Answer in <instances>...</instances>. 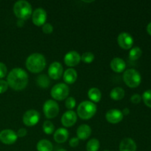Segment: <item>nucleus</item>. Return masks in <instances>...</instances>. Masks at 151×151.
Returning <instances> with one entry per match:
<instances>
[{
    "label": "nucleus",
    "instance_id": "obj_1",
    "mask_svg": "<svg viewBox=\"0 0 151 151\" xmlns=\"http://www.w3.org/2000/svg\"><path fill=\"white\" fill-rule=\"evenodd\" d=\"M29 81V76L24 69L14 68L7 77V83L9 86L15 91H22L27 87Z\"/></svg>",
    "mask_w": 151,
    "mask_h": 151
},
{
    "label": "nucleus",
    "instance_id": "obj_2",
    "mask_svg": "<svg viewBox=\"0 0 151 151\" xmlns=\"http://www.w3.org/2000/svg\"><path fill=\"white\" fill-rule=\"evenodd\" d=\"M27 69L32 73H39L42 72L46 67L47 61L46 58L42 54L40 53H32L28 56L26 60Z\"/></svg>",
    "mask_w": 151,
    "mask_h": 151
},
{
    "label": "nucleus",
    "instance_id": "obj_3",
    "mask_svg": "<svg viewBox=\"0 0 151 151\" xmlns=\"http://www.w3.org/2000/svg\"><path fill=\"white\" fill-rule=\"evenodd\" d=\"M15 16L21 20H27L32 16V8L31 4L24 0L17 1L13 6Z\"/></svg>",
    "mask_w": 151,
    "mask_h": 151
},
{
    "label": "nucleus",
    "instance_id": "obj_4",
    "mask_svg": "<svg viewBox=\"0 0 151 151\" xmlns=\"http://www.w3.org/2000/svg\"><path fill=\"white\" fill-rule=\"evenodd\" d=\"M97 112V106L91 101H83L80 103L77 113L81 119L87 120L92 118Z\"/></svg>",
    "mask_w": 151,
    "mask_h": 151
},
{
    "label": "nucleus",
    "instance_id": "obj_5",
    "mask_svg": "<svg viewBox=\"0 0 151 151\" xmlns=\"http://www.w3.org/2000/svg\"><path fill=\"white\" fill-rule=\"evenodd\" d=\"M123 81L126 86L130 88H137L140 85L142 77L139 72L134 69H127L124 72Z\"/></svg>",
    "mask_w": 151,
    "mask_h": 151
},
{
    "label": "nucleus",
    "instance_id": "obj_6",
    "mask_svg": "<svg viewBox=\"0 0 151 151\" xmlns=\"http://www.w3.org/2000/svg\"><path fill=\"white\" fill-rule=\"evenodd\" d=\"M69 94V88L66 83H58L55 84L52 88L50 94L54 100H65L68 97Z\"/></svg>",
    "mask_w": 151,
    "mask_h": 151
},
{
    "label": "nucleus",
    "instance_id": "obj_7",
    "mask_svg": "<svg viewBox=\"0 0 151 151\" xmlns=\"http://www.w3.org/2000/svg\"><path fill=\"white\" fill-rule=\"evenodd\" d=\"M44 115L48 119H53L58 115L59 106L55 100H48L44 103L43 106Z\"/></svg>",
    "mask_w": 151,
    "mask_h": 151
},
{
    "label": "nucleus",
    "instance_id": "obj_8",
    "mask_svg": "<svg viewBox=\"0 0 151 151\" xmlns=\"http://www.w3.org/2000/svg\"><path fill=\"white\" fill-rule=\"evenodd\" d=\"M40 114L38 111L31 109L24 114L22 121L26 126L32 127L37 125L40 120Z\"/></svg>",
    "mask_w": 151,
    "mask_h": 151
},
{
    "label": "nucleus",
    "instance_id": "obj_9",
    "mask_svg": "<svg viewBox=\"0 0 151 151\" xmlns=\"http://www.w3.org/2000/svg\"><path fill=\"white\" fill-rule=\"evenodd\" d=\"M31 16H32V23L35 26L41 27L43 26L46 23L47 14L44 9L39 7V8L35 9L34 11H32Z\"/></svg>",
    "mask_w": 151,
    "mask_h": 151
},
{
    "label": "nucleus",
    "instance_id": "obj_10",
    "mask_svg": "<svg viewBox=\"0 0 151 151\" xmlns=\"http://www.w3.org/2000/svg\"><path fill=\"white\" fill-rule=\"evenodd\" d=\"M117 42L119 47L123 50H130L134 44V38L128 32H121L117 37Z\"/></svg>",
    "mask_w": 151,
    "mask_h": 151
},
{
    "label": "nucleus",
    "instance_id": "obj_11",
    "mask_svg": "<svg viewBox=\"0 0 151 151\" xmlns=\"http://www.w3.org/2000/svg\"><path fill=\"white\" fill-rule=\"evenodd\" d=\"M17 134L10 129L3 130L0 132V141L4 145H13L17 141Z\"/></svg>",
    "mask_w": 151,
    "mask_h": 151
},
{
    "label": "nucleus",
    "instance_id": "obj_12",
    "mask_svg": "<svg viewBox=\"0 0 151 151\" xmlns=\"http://www.w3.org/2000/svg\"><path fill=\"white\" fill-rule=\"evenodd\" d=\"M63 74V66L59 62H53L48 69V75L52 80H59Z\"/></svg>",
    "mask_w": 151,
    "mask_h": 151
},
{
    "label": "nucleus",
    "instance_id": "obj_13",
    "mask_svg": "<svg viewBox=\"0 0 151 151\" xmlns=\"http://www.w3.org/2000/svg\"><path fill=\"white\" fill-rule=\"evenodd\" d=\"M81 60V56L76 51H70L64 56L65 64L69 67H74L79 64Z\"/></svg>",
    "mask_w": 151,
    "mask_h": 151
},
{
    "label": "nucleus",
    "instance_id": "obj_14",
    "mask_svg": "<svg viewBox=\"0 0 151 151\" xmlns=\"http://www.w3.org/2000/svg\"><path fill=\"white\" fill-rule=\"evenodd\" d=\"M78 120V115L74 111H67L61 117V123L66 128L72 127L76 123Z\"/></svg>",
    "mask_w": 151,
    "mask_h": 151
},
{
    "label": "nucleus",
    "instance_id": "obj_15",
    "mask_svg": "<svg viewBox=\"0 0 151 151\" xmlns=\"http://www.w3.org/2000/svg\"><path fill=\"white\" fill-rule=\"evenodd\" d=\"M106 118L109 123L117 124L123 119V114L119 109H111L106 113Z\"/></svg>",
    "mask_w": 151,
    "mask_h": 151
},
{
    "label": "nucleus",
    "instance_id": "obj_16",
    "mask_svg": "<svg viewBox=\"0 0 151 151\" xmlns=\"http://www.w3.org/2000/svg\"><path fill=\"white\" fill-rule=\"evenodd\" d=\"M110 66L112 70L116 73H121L124 72L126 68V63L123 59L120 58H114L110 63Z\"/></svg>",
    "mask_w": 151,
    "mask_h": 151
},
{
    "label": "nucleus",
    "instance_id": "obj_17",
    "mask_svg": "<svg viewBox=\"0 0 151 151\" xmlns=\"http://www.w3.org/2000/svg\"><path fill=\"white\" fill-rule=\"evenodd\" d=\"M137 144L131 138H125L119 144V151H137Z\"/></svg>",
    "mask_w": 151,
    "mask_h": 151
},
{
    "label": "nucleus",
    "instance_id": "obj_18",
    "mask_svg": "<svg viewBox=\"0 0 151 151\" xmlns=\"http://www.w3.org/2000/svg\"><path fill=\"white\" fill-rule=\"evenodd\" d=\"M91 134V128L89 125H81L77 129V136L79 139L81 140H86Z\"/></svg>",
    "mask_w": 151,
    "mask_h": 151
},
{
    "label": "nucleus",
    "instance_id": "obj_19",
    "mask_svg": "<svg viewBox=\"0 0 151 151\" xmlns=\"http://www.w3.org/2000/svg\"><path fill=\"white\" fill-rule=\"evenodd\" d=\"M69 131L64 128H60L56 130L54 134V140L57 143H64L69 138Z\"/></svg>",
    "mask_w": 151,
    "mask_h": 151
},
{
    "label": "nucleus",
    "instance_id": "obj_20",
    "mask_svg": "<svg viewBox=\"0 0 151 151\" xmlns=\"http://www.w3.org/2000/svg\"><path fill=\"white\" fill-rule=\"evenodd\" d=\"M78 78V73L73 68L67 69L63 72V81L67 84H73Z\"/></svg>",
    "mask_w": 151,
    "mask_h": 151
},
{
    "label": "nucleus",
    "instance_id": "obj_21",
    "mask_svg": "<svg viewBox=\"0 0 151 151\" xmlns=\"http://www.w3.org/2000/svg\"><path fill=\"white\" fill-rule=\"evenodd\" d=\"M88 97L92 103H99L101 100L102 94L99 88L96 87L91 88L88 91Z\"/></svg>",
    "mask_w": 151,
    "mask_h": 151
},
{
    "label": "nucleus",
    "instance_id": "obj_22",
    "mask_svg": "<svg viewBox=\"0 0 151 151\" xmlns=\"http://www.w3.org/2000/svg\"><path fill=\"white\" fill-rule=\"evenodd\" d=\"M110 97L112 100L119 101L125 97V90L121 87H115L111 91Z\"/></svg>",
    "mask_w": 151,
    "mask_h": 151
},
{
    "label": "nucleus",
    "instance_id": "obj_23",
    "mask_svg": "<svg viewBox=\"0 0 151 151\" xmlns=\"http://www.w3.org/2000/svg\"><path fill=\"white\" fill-rule=\"evenodd\" d=\"M36 148L38 151H52L53 145L48 139H41L37 143Z\"/></svg>",
    "mask_w": 151,
    "mask_h": 151
},
{
    "label": "nucleus",
    "instance_id": "obj_24",
    "mask_svg": "<svg viewBox=\"0 0 151 151\" xmlns=\"http://www.w3.org/2000/svg\"><path fill=\"white\" fill-rule=\"evenodd\" d=\"M100 141L97 139H91L87 142L86 149V151H98L100 149Z\"/></svg>",
    "mask_w": 151,
    "mask_h": 151
},
{
    "label": "nucleus",
    "instance_id": "obj_25",
    "mask_svg": "<svg viewBox=\"0 0 151 151\" xmlns=\"http://www.w3.org/2000/svg\"><path fill=\"white\" fill-rule=\"evenodd\" d=\"M36 82L38 86L41 87L43 88H48L50 84V79H49V78L46 75H41L38 76L36 79Z\"/></svg>",
    "mask_w": 151,
    "mask_h": 151
},
{
    "label": "nucleus",
    "instance_id": "obj_26",
    "mask_svg": "<svg viewBox=\"0 0 151 151\" xmlns=\"http://www.w3.org/2000/svg\"><path fill=\"white\" fill-rule=\"evenodd\" d=\"M142 55V51L139 47H134L131 48L129 52V58L131 60H138Z\"/></svg>",
    "mask_w": 151,
    "mask_h": 151
},
{
    "label": "nucleus",
    "instance_id": "obj_27",
    "mask_svg": "<svg viewBox=\"0 0 151 151\" xmlns=\"http://www.w3.org/2000/svg\"><path fill=\"white\" fill-rule=\"evenodd\" d=\"M43 131L46 134H52L55 131V125L50 120L44 121L43 124Z\"/></svg>",
    "mask_w": 151,
    "mask_h": 151
},
{
    "label": "nucleus",
    "instance_id": "obj_28",
    "mask_svg": "<svg viewBox=\"0 0 151 151\" xmlns=\"http://www.w3.org/2000/svg\"><path fill=\"white\" fill-rule=\"evenodd\" d=\"M94 60V55L92 52H87L81 55V60L86 63H91Z\"/></svg>",
    "mask_w": 151,
    "mask_h": 151
},
{
    "label": "nucleus",
    "instance_id": "obj_29",
    "mask_svg": "<svg viewBox=\"0 0 151 151\" xmlns=\"http://www.w3.org/2000/svg\"><path fill=\"white\" fill-rule=\"evenodd\" d=\"M142 99L143 100V102L146 105V106L151 109V90H147L145 91L143 93Z\"/></svg>",
    "mask_w": 151,
    "mask_h": 151
},
{
    "label": "nucleus",
    "instance_id": "obj_30",
    "mask_svg": "<svg viewBox=\"0 0 151 151\" xmlns=\"http://www.w3.org/2000/svg\"><path fill=\"white\" fill-rule=\"evenodd\" d=\"M65 106L66 109H69V111H72V109H73L76 106V100L74 97H68L65 101Z\"/></svg>",
    "mask_w": 151,
    "mask_h": 151
},
{
    "label": "nucleus",
    "instance_id": "obj_31",
    "mask_svg": "<svg viewBox=\"0 0 151 151\" xmlns=\"http://www.w3.org/2000/svg\"><path fill=\"white\" fill-rule=\"evenodd\" d=\"M42 30L45 34H50L53 32V27L51 24L45 23L42 26Z\"/></svg>",
    "mask_w": 151,
    "mask_h": 151
},
{
    "label": "nucleus",
    "instance_id": "obj_32",
    "mask_svg": "<svg viewBox=\"0 0 151 151\" xmlns=\"http://www.w3.org/2000/svg\"><path fill=\"white\" fill-rule=\"evenodd\" d=\"M7 72V69L6 65L4 63L0 62V79H2L6 76Z\"/></svg>",
    "mask_w": 151,
    "mask_h": 151
},
{
    "label": "nucleus",
    "instance_id": "obj_33",
    "mask_svg": "<svg viewBox=\"0 0 151 151\" xmlns=\"http://www.w3.org/2000/svg\"><path fill=\"white\" fill-rule=\"evenodd\" d=\"M8 87L9 86L7 81H4V80H0V94H3L5 92Z\"/></svg>",
    "mask_w": 151,
    "mask_h": 151
},
{
    "label": "nucleus",
    "instance_id": "obj_34",
    "mask_svg": "<svg viewBox=\"0 0 151 151\" xmlns=\"http://www.w3.org/2000/svg\"><path fill=\"white\" fill-rule=\"evenodd\" d=\"M131 103L134 104H138L142 101V97L139 94H134L131 97Z\"/></svg>",
    "mask_w": 151,
    "mask_h": 151
},
{
    "label": "nucleus",
    "instance_id": "obj_35",
    "mask_svg": "<svg viewBox=\"0 0 151 151\" xmlns=\"http://www.w3.org/2000/svg\"><path fill=\"white\" fill-rule=\"evenodd\" d=\"M80 139L78 138V137H73V138L71 139L69 142V145L72 147H76L77 146L79 145Z\"/></svg>",
    "mask_w": 151,
    "mask_h": 151
},
{
    "label": "nucleus",
    "instance_id": "obj_36",
    "mask_svg": "<svg viewBox=\"0 0 151 151\" xmlns=\"http://www.w3.org/2000/svg\"><path fill=\"white\" fill-rule=\"evenodd\" d=\"M27 131L25 128H20V129L19 130V131H17V137H20V138H22V137H24L25 136L27 135Z\"/></svg>",
    "mask_w": 151,
    "mask_h": 151
},
{
    "label": "nucleus",
    "instance_id": "obj_37",
    "mask_svg": "<svg viewBox=\"0 0 151 151\" xmlns=\"http://www.w3.org/2000/svg\"><path fill=\"white\" fill-rule=\"evenodd\" d=\"M122 112L123 115H128L130 113V110L129 109H128V108H125V109H123V111H122Z\"/></svg>",
    "mask_w": 151,
    "mask_h": 151
},
{
    "label": "nucleus",
    "instance_id": "obj_38",
    "mask_svg": "<svg viewBox=\"0 0 151 151\" xmlns=\"http://www.w3.org/2000/svg\"><path fill=\"white\" fill-rule=\"evenodd\" d=\"M24 21L23 20H21V19H19L17 22V26L18 27H22L24 26Z\"/></svg>",
    "mask_w": 151,
    "mask_h": 151
},
{
    "label": "nucleus",
    "instance_id": "obj_39",
    "mask_svg": "<svg viewBox=\"0 0 151 151\" xmlns=\"http://www.w3.org/2000/svg\"><path fill=\"white\" fill-rule=\"evenodd\" d=\"M147 33L149 34V35H151V22H150V23L147 24Z\"/></svg>",
    "mask_w": 151,
    "mask_h": 151
},
{
    "label": "nucleus",
    "instance_id": "obj_40",
    "mask_svg": "<svg viewBox=\"0 0 151 151\" xmlns=\"http://www.w3.org/2000/svg\"><path fill=\"white\" fill-rule=\"evenodd\" d=\"M58 151H67L66 150V149H64V148H60V149H58Z\"/></svg>",
    "mask_w": 151,
    "mask_h": 151
},
{
    "label": "nucleus",
    "instance_id": "obj_41",
    "mask_svg": "<svg viewBox=\"0 0 151 151\" xmlns=\"http://www.w3.org/2000/svg\"><path fill=\"white\" fill-rule=\"evenodd\" d=\"M103 151H109V150H103Z\"/></svg>",
    "mask_w": 151,
    "mask_h": 151
}]
</instances>
